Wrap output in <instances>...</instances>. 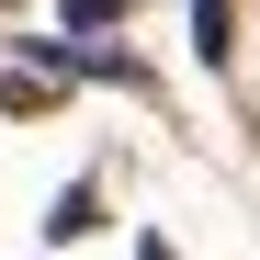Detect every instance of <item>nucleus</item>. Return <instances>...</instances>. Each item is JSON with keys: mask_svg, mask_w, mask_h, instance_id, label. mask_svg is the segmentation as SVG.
Wrapping results in <instances>:
<instances>
[{"mask_svg": "<svg viewBox=\"0 0 260 260\" xmlns=\"http://www.w3.org/2000/svg\"><path fill=\"white\" fill-rule=\"evenodd\" d=\"M91 226H102V181H68V192H57V215H46V238L68 249V238H91Z\"/></svg>", "mask_w": 260, "mask_h": 260, "instance_id": "obj_1", "label": "nucleus"}, {"mask_svg": "<svg viewBox=\"0 0 260 260\" xmlns=\"http://www.w3.org/2000/svg\"><path fill=\"white\" fill-rule=\"evenodd\" d=\"M124 12H136V0H57V23H68V34H113Z\"/></svg>", "mask_w": 260, "mask_h": 260, "instance_id": "obj_2", "label": "nucleus"}]
</instances>
